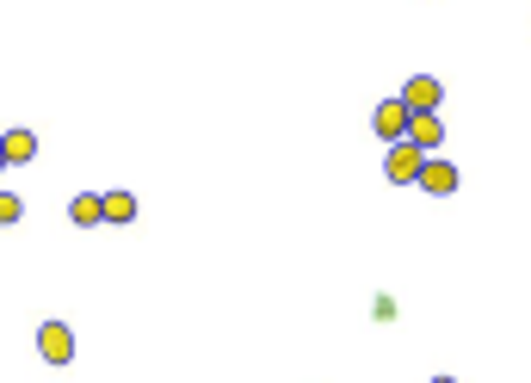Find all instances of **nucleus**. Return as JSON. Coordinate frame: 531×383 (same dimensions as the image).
Here are the masks:
<instances>
[{"instance_id":"obj_1","label":"nucleus","mask_w":531,"mask_h":383,"mask_svg":"<svg viewBox=\"0 0 531 383\" xmlns=\"http://www.w3.org/2000/svg\"><path fill=\"white\" fill-rule=\"evenodd\" d=\"M420 161H427V155H420L414 143H389V155H383V180H389V186H414V180H420Z\"/></svg>"},{"instance_id":"obj_2","label":"nucleus","mask_w":531,"mask_h":383,"mask_svg":"<svg viewBox=\"0 0 531 383\" xmlns=\"http://www.w3.org/2000/svg\"><path fill=\"white\" fill-rule=\"evenodd\" d=\"M402 143H414L420 155H433V149L445 143V124H439V112H408V130H402Z\"/></svg>"},{"instance_id":"obj_3","label":"nucleus","mask_w":531,"mask_h":383,"mask_svg":"<svg viewBox=\"0 0 531 383\" xmlns=\"http://www.w3.org/2000/svg\"><path fill=\"white\" fill-rule=\"evenodd\" d=\"M38 353L50 365H68V359H75V328H68V322H44L38 328Z\"/></svg>"},{"instance_id":"obj_4","label":"nucleus","mask_w":531,"mask_h":383,"mask_svg":"<svg viewBox=\"0 0 531 383\" xmlns=\"http://www.w3.org/2000/svg\"><path fill=\"white\" fill-rule=\"evenodd\" d=\"M414 186L433 192V198H451V192H457V167L439 161V155H427V161H420V180H414Z\"/></svg>"},{"instance_id":"obj_5","label":"nucleus","mask_w":531,"mask_h":383,"mask_svg":"<svg viewBox=\"0 0 531 383\" xmlns=\"http://www.w3.org/2000/svg\"><path fill=\"white\" fill-rule=\"evenodd\" d=\"M396 99H402L408 112H439V99H445V87H439L433 75H414V81H408V87H402Z\"/></svg>"},{"instance_id":"obj_6","label":"nucleus","mask_w":531,"mask_h":383,"mask_svg":"<svg viewBox=\"0 0 531 383\" xmlns=\"http://www.w3.org/2000/svg\"><path fill=\"white\" fill-rule=\"evenodd\" d=\"M371 130L383 136V143H402V130H408V106H402V99H383V106L371 112Z\"/></svg>"},{"instance_id":"obj_7","label":"nucleus","mask_w":531,"mask_h":383,"mask_svg":"<svg viewBox=\"0 0 531 383\" xmlns=\"http://www.w3.org/2000/svg\"><path fill=\"white\" fill-rule=\"evenodd\" d=\"M99 211H105V223H136V198L130 192H105Z\"/></svg>"},{"instance_id":"obj_8","label":"nucleus","mask_w":531,"mask_h":383,"mask_svg":"<svg viewBox=\"0 0 531 383\" xmlns=\"http://www.w3.org/2000/svg\"><path fill=\"white\" fill-rule=\"evenodd\" d=\"M0 143H7V161H31V155H38V136H31V130H7V136H0Z\"/></svg>"},{"instance_id":"obj_9","label":"nucleus","mask_w":531,"mask_h":383,"mask_svg":"<svg viewBox=\"0 0 531 383\" xmlns=\"http://www.w3.org/2000/svg\"><path fill=\"white\" fill-rule=\"evenodd\" d=\"M68 217H75L81 229H93V223H105V211H99V198H93V192H81L75 204H68Z\"/></svg>"},{"instance_id":"obj_10","label":"nucleus","mask_w":531,"mask_h":383,"mask_svg":"<svg viewBox=\"0 0 531 383\" xmlns=\"http://www.w3.org/2000/svg\"><path fill=\"white\" fill-rule=\"evenodd\" d=\"M25 217V204L13 198V192H0V229H7V223H19Z\"/></svg>"},{"instance_id":"obj_11","label":"nucleus","mask_w":531,"mask_h":383,"mask_svg":"<svg viewBox=\"0 0 531 383\" xmlns=\"http://www.w3.org/2000/svg\"><path fill=\"white\" fill-rule=\"evenodd\" d=\"M0 167H7V143H0Z\"/></svg>"},{"instance_id":"obj_12","label":"nucleus","mask_w":531,"mask_h":383,"mask_svg":"<svg viewBox=\"0 0 531 383\" xmlns=\"http://www.w3.org/2000/svg\"><path fill=\"white\" fill-rule=\"evenodd\" d=\"M433 383H457V377H433Z\"/></svg>"}]
</instances>
